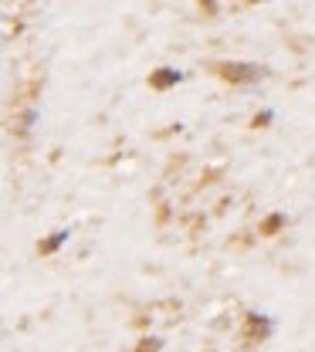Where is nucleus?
Instances as JSON below:
<instances>
[{"instance_id": "obj_1", "label": "nucleus", "mask_w": 315, "mask_h": 352, "mask_svg": "<svg viewBox=\"0 0 315 352\" xmlns=\"http://www.w3.org/2000/svg\"><path fill=\"white\" fill-rule=\"evenodd\" d=\"M217 72L224 75L227 82H251V78H258L261 72L258 68H251V65H217Z\"/></svg>"}, {"instance_id": "obj_2", "label": "nucleus", "mask_w": 315, "mask_h": 352, "mask_svg": "<svg viewBox=\"0 0 315 352\" xmlns=\"http://www.w3.org/2000/svg\"><path fill=\"white\" fill-rule=\"evenodd\" d=\"M258 332H261V336H268V332H271V322H261L258 315H248V325H244V339H251V342H254V336H258Z\"/></svg>"}, {"instance_id": "obj_3", "label": "nucleus", "mask_w": 315, "mask_h": 352, "mask_svg": "<svg viewBox=\"0 0 315 352\" xmlns=\"http://www.w3.org/2000/svg\"><path fill=\"white\" fill-rule=\"evenodd\" d=\"M180 82V72H156L153 78H149V85L153 88H170Z\"/></svg>"}, {"instance_id": "obj_4", "label": "nucleus", "mask_w": 315, "mask_h": 352, "mask_svg": "<svg viewBox=\"0 0 315 352\" xmlns=\"http://www.w3.org/2000/svg\"><path fill=\"white\" fill-rule=\"evenodd\" d=\"M65 241H68V230H58L51 241H45V244H41V251H45V254H51V251H54V248H61Z\"/></svg>"}, {"instance_id": "obj_5", "label": "nucleus", "mask_w": 315, "mask_h": 352, "mask_svg": "<svg viewBox=\"0 0 315 352\" xmlns=\"http://www.w3.org/2000/svg\"><path fill=\"white\" fill-rule=\"evenodd\" d=\"M278 223H281V217H271L268 223H265V234H274V227H278Z\"/></svg>"}]
</instances>
